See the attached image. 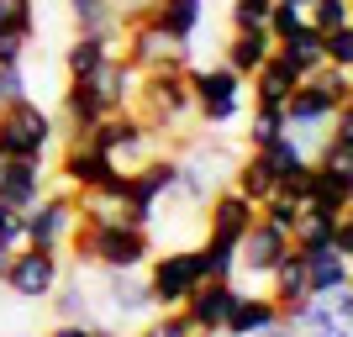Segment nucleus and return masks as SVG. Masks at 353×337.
<instances>
[{
    "label": "nucleus",
    "mask_w": 353,
    "mask_h": 337,
    "mask_svg": "<svg viewBox=\"0 0 353 337\" xmlns=\"http://www.w3.org/2000/svg\"><path fill=\"white\" fill-rule=\"evenodd\" d=\"M53 300V311H59V322H95L90 311H95V290H90L85 279H59V290L48 295Z\"/></svg>",
    "instance_id": "nucleus-26"
},
{
    "label": "nucleus",
    "mask_w": 353,
    "mask_h": 337,
    "mask_svg": "<svg viewBox=\"0 0 353 337\" xmlns=\"http://www.w3.org/2000/svg\"><path fill=\"white\" fill-rule=\"evenodd\" d=\"M85 143L101 147L117 174H137V169L159 153V143H153V132L143 127L137 111H105L95 127H85Z\"/></svg>",
    "instance_id": "nucleus-4"
},
{
    "label": "nucleus",
    "mask_w": 353,
    "mask_h": 337,
    "mask_svg": "<svg viewBox=\"0 0 353 337\" xmlns=\"http://www.w3.org/2000/svg\"><path fill=\"white\" fill-rule=\"evenodd\" d=\"M295 85H301V74H295L290 63L280 59V53H269V59L248 74L253 105H264V111H285V101H290V90H295Z\"/></svg>",
    "instance_id": "nucleus-17"
},
{
    "label": "nucleus",
    "mask_w": 353,
    "mask_h": 337,
    "mask_svg": "<svg viewBox=\"0 0 353 337\" xmlns=\"http://www.w3.org/2000/svg\"><path fill=\"white\" fill-rule=\"evenodd\" d=\"M53 143H59V121L32 95L0 111V153H11V159H48Z\"/></svg>",
    "instance_id": "nucleus-8"
},
{
    "label": "nucleus",
    "mask_w": 353,
    "mask_h": 337,
    "mask_svg": "<svg viewBox=\"0 0 353 337\" xmlns=\"http://www.w3.org/2000/svg\"><path fill=\"white\" fill-rule=\"evenodd\" d=\"M117 32H74L69 48H63V69H69V79H85L95 63L111 59V53H117Z\"/></svg>",
    "instance_id": "nucleus-20"
},
{
    "label": "nucleus",
    "mask_w": 353,
    "mask_h": 337,
    "mask_svg": "<svg viewBox=\"0 0 353 337\" xmlns=\"http://www.w3.org/2000/svg\"><path fill=\"white\" fill-rule=\"evenodd\" d=\"M285 253H290V232L269 227V221H253L248 232H243V243H237V274L269 279V269L280 264Z\"/></svg>",
    "instance_id": "nucleus-12"
},
{
    "label": "nucleus",
    "mask_w": 353,
    "mask_h": 337,
    "mask_svg": "<svg viewBox=\"0 0 353 337\" xmlns=\"http://www.w3.org/2000/svg\"><path fill=\"white\" fill-rule=\"evenodd\" d=\"M105 111L101 101H95V90L85 85V79H69L63 85V127H69V137H85V127H95Z\"/></svg>",
    "instance_id": "nucleus-25"
},
{
    "label": "nucleus",
    "mask_w": 353,
    "mask_h": 337,
    "mask_svg": "<svg viewBox=\"0 0 353 337\" xmlns=\"http://www.w3.org/2000/svg\"><path fill=\"white\" fill-rule=\"evenodd\" d=\"M232 190H243L253 205H264L269 195L280 190L274 185V169H269V159L259 153V147H248V153H237V163H232V179H227Z\"/></svg>",
    "instance_id": "nucleus-21"
},
{
    "label": "nucleus",
    "mask_w": 353,
    "mask_h": 337,
    "mask_svg": "<svg viewBox=\"0 0 353 337\" xmlns=\"http://www.w3.org/2000/svg\"><path fill=\"white\" fill-rule=\"evenodd\" d=\"M21 227H27V248H59V253H69V237L79 232V201H74V190L48 185V190L21 211Z\"/></svg>",
    "instance_id": "nucleus-6"
},
{
    "label": "nucleus",
    "mask_w": 353,
    "mask_h": 337,
    "mask_svg": "<svg viewBox=\"0 0 353 337\" xmlns=\"http://www.w3.org/2000/svg\"><path fill=\"white\" fill-rule=\"evenodd\" d=\"M322 53L332 69H348L353 74V27H338V32H327L322 37Z\"/></svg>",
    "instance_id": "nucleus-32"
},
{
    "label": "nucleus",
    "mask_w": 353,
    "mask_h": 337,
    "mask_svg": "<svg viewBox=\"0 0 353 337\" xmlns=\"http://www.w3.org/2000/svg\"><path fill=\"white\" fill-rule=\"evenodd\" d=\"M137 79H143V74H137L132 63L121 59V53H111L105 63H95V69L85 74V85L95 90V101H101V111H132Z\"/></svg>",
    "instance_id": "nucleus-15"
},
{
    "label": "nucleus",
    "mask_w": 353,
    "mask_h": 337,
    "mask_svg": "<svg viewBox=\"0 0 353 337\" xmlns=\"http://www.w3.org/2000/svg\"><path fill=\"white\" fill-rule=\"evenodd\" d=\"M306 258V290L311 295H332V290H343V285H353V258H343V253H332V248H316V253H301Z\"/></svg>",
    "instance_id": "nucleus-22"
},
{
    "label": "nucleus",
    "mask_w": 353,
    "mask_h": 337,
    "mask_svg": "<svg viewBox=\"0 0 353 337\" xmlns=\"http://www.w3.org/2000/svg\"><path fill=\"white\" fill-rule=\"evenodd\" d=\"M237 279H201L195 285V295L185 300V322L195 327V332H216L221 337V327H227V316H232V306H237Z\"/></svg>",
    "instance_id": "nucleus-11"
},
{
    "label": "nucleus",
    "mask_w": 353,
    "mask_h": 337,
    "mask_svg": "<svg viewBox=\"0 0 353 337\" xmlns=\"http://www.w3.org/2000/svg\"><path fill=\"white\" fill-rule=\"evenodd\" d=\"M48 337H117V332H111L105 322H59Z\"/></svg>",
    "instance_id": "nucleus-36"
},
{
    "label": "nucleus",
    "mask_w": 353,
    "mask_h": 337,
    "mask_svg": "<svg viewBox=\"0 0 353 337\" xmlns=\"http://www.w3.org/2000/svg\"><path fill=\"white\" fill-rule=\"evenodd\" d=\"M11 258H16V248H11V243H0V279H6V269H11Z\"/></svg>",
    "instance_id": "nucleus-37"
},
{
    "label": "nucleus",
    "mask_w": 353,
    "mask_h": 337,
    "mask_svg": "<svg viewBox=\"0 0 353 337\" xmlns=\"http://www.w3.org/2000/svg\"><path fill=\"white\" fill-rule=\"evenodd\" d=\"M253 221H259V205H253L243 190H232V185H221V190L206 201V237L243 243V232H248Z\"/></svg>",
    "instance_id": "nucleus-14"
},
{
    "label": "nucleus",
    "mask_w": 353,
    "mask_h": 337,
    "mask_svg": "<svg viewBox=\"0 0 353 337\" xmlns=\"http://www.w3.org/2000/svg\"><path fill=\"white\" fill-rule=\"evenodd\" d=\"M153 21H159L174 43H195V32L206 21V0H159V6H153Z\"/></svg>",
    "instance_id": "nucleus-23"
},
{
    "label": "nucleus",
    "mask_w": 353,
    "mask_h": 337,
    "mask_svg": "<svg viewBox=\"0 0 353 337\" xmlns=\"http://www.w3.org/2000/svg\"><path fill=\"white\" fill-rule=\"evenodd\" d=\"M280 132H285V111H264V105H253V116H248V147H269Z\"/></svg>",
    "instance_id": "nucleus-29"
},
{
    "label": "nucleus",
    "mask_w": 353,
    "mask_h": 337,
    "mask_svg": "<svg viewBox=\"0 0 353 337\" xmlns=\"http://www.w3.org/2000/svg\"><path fill=\"white\" fill-rule=\"evenodd\" d=\"M185 85H190V111L201 127H232L243 116V95H248V79L232 74L227 63H206V69H185Z\"/></svg>",
    "instance_id": "nucleus-3"
},
{
    "label": "nucleus",
    "mask_w": 353,
    "mask_h": 337,
    "mask_svg": "<svg viewBox=\"0 0 353 337\" xmlns=\"http://www.w3.org/2000/svg\"><path fill=\"white\" fill-rule=\"evenodd\" d=\"M32 48V32H16V27H0V63H21Z\"/></svg>",
    "instance_id": "nucleus-35"
},
{
    "label": "nucleus",
    "mask_w": 353,
    "mask_h": 337,
    "mask_svg": "<svg viewBox=\"0 0 353 337\" xmlns=\"http://www.w3.org/2000/svg\"><path fill=\"white\" fill-rule=\"evenodd\" d=\"M132 111L143 116V127H148L153 137H159V132H185V127L195 121L185 69L143 74V79H137V95H132Z\"/></svg>",
    "instance_id": "nucleus-2"
},
{
    "label": "nucleus",
    "mask_w": 353,
    "mask_h": 337,
    "mask_svg": "<svg viewBox=\"0 0 353 337\" xmlns=\"http://www.w3.org/2000/svg\"><path fill=\"white\" fill-rule=\"evenodd\" d=\"M143 279H148V295H153L159 311H179L195 295V285L206 279V269H201L195 248H163V253L153 248L143 264Z\"/></svg>",
    "instance_id": "nucleus-5"
},
{
    "label": "nucleus",
    "mask_w": 353,
    "mask_h": 337,
    "mask_svg": "<svg viewBox=\"0 0 353 337\" xmlns=\"http://www.w3.org/2000/svg\"><path fill=\"white\" fill-rule=\"evenodd\" d=\"M105 179H117V169H111V159H105L101 147H90L85 137H63L59 147V163H53V185H63V190H95V185H105Z\"/></svg>",
    "instance_id": "nucleus-10"
},
{
    "label": "nucleus",
    "mask_w": 353,
    "mask_h": 337,
    "mask_svg": "<svg viewBox=\"0 0 353 337\" xmlns=\"http://www.w3.org/2000/svg\"><path fill=\"white\" fill-rule=\"evenodd\" d=\"M121 43V59L132 63L137 74H163V69H190V43H174L169 32L153 21V16H143V21H127V27L117 32Z\"/></svg>",
    "instance_id": "nucleus-7"
},
{
    "label": "nucleus",
    "mask_w": 353,
    "mask_h": 337,
    "mask_svg": "<svg viewBox=\"0 0 353 337\" xmlns=\"http://www.w3.org/2000/svg\"><path fill=\"white\" fill-rule=\"evenodd\" d=\"M0 27L37 32V0H0Z\"/></svg>",
    "instance_id": "nucleus-33"
},
{
    "label": "nucleus",
    "mask_w": 353,
    "mask_h": 337,
    "mask_svg": "<svg viewBox=\"0 0 353 337\" xmlns=\"http://www.w3.org/2000/svg\"><path fill=\"white\" fill-rule=\"evenodd\" d=\"M274 53H280L285 63H290L301 79L306 74H316V69H327V53H322V32H311V27H301V32H290L285 43H274Z\"/></svg>",
    "instance_id": "nucleus-24"
},
{
    "label": "nucleus",
    "mask_w": 353,
    "mask_h": 337,
    "mask_svg": "<svg viewBox=\"0 0 353 337\" xmlns=\"http://www.w3.org/2000/svg\"><path fill=\"white\" fill-rule=\"evenodd\" d=\"M48 185H53L48 159H11V153H0V201H6V205L27 211Z\"/></svg>",
    "instance_id": "nucleus-13"
},
{
    "label": "nucleus",
    "mask_w": 353,
    "mask_h": 337,
    "mask_svg": "<svg viewBox=\"0 0 353 337\" xmlns=\"http://www.w3.org/2000/svg\"><path fill=\"white\" fill-rule=\"evenodd\" d=\"M195 253H201V269H206V279H237V243L206 237V243H195Z\"/></svg>",
    "instance_id": "nucleus-27"
},
{
    "label": "nucleus",
    "mask_w": 353,
    "mask_h": 337,
    "mask_svg": "<svg viewBox=\"0 0 353 337\" xmlns=\"http://www.w3.org/2000/svg\"><path fill=\"white\" fill-rule=\"evenodd\" d=\"M269 327H280V306L269 295H237L232 316L221 327V337H264Z\"/></svg>",
    "instance_id": "nucleus-19"
},
{
    "label": "nucleus",
    "mask_w": 353,
    "mask_h": 337,
    "mask_svg": "<svg viewBox=\"0 0 353 337\" xmlns=\"http://www.w3.org/2000/svg\"><path fill=\"white\" fill-rule=\"evenodd\" d=\"M137 337H195V327L185 322V311H153Z\"/></svg>",
    "instance_id": "nucleus-30"
},
{
    "label": "nucleus",
    "mask_w": 353,
    "mask_h": 337,
    "mask_svg": "<svg viewBox=\"0 0 353 337\" xmlns=\"http://www.w3.org/2000/svg\"><path fill=\"white\" fill-rule=\"evenodd\" d=\"M63 279V253L59 248H16L11 269H6V290L16 295V300H48V295L59 290Z\"/></svg>",
    "instance_id": "nucleus-9"
},
{
    "label": "nucleus",
    "mask_w": 353,
    "mask_h": 337,
    "mask_svg": "<svg viewBox=\"0 0 353 337\" xmlns=\"http://www.w3.org/2000/svg\"><path fill=\"white\" fill-rule=\"evenodd\" d=\"M259 221H269V227H280V232H295V221H301V211H295V201L290 195H269L264 205H259Z\"/></svg>",
    "instance_id": "nucleus-31"
},
{
    "label": "nucleus",
    "mask_w": 353,
    "mask_h": 337,
    "mask_svg": "<svg viewBox=\"0 0 353 337\" xmlns=\"http://www.w3.org/2000/svg\"><path fill=\"white\" fill-rule=\"evenodd\" d=\"M306 21H311V32H338V27H353V0H316L306 11Z\"/></svg>",
    "instance_id": "nucleus-28"
},
{
    "label": "nucleus",
    "mask_w": 353,
    "mask_h": 337,
    "mask_svg": "<svg viewBox=\"0 0 353 337\" xmlns=\"http://www.w3.org/2000/svg\"><path fill=\"white\" fill-rule=\"evenodd\" d=\"M195 337H216V332H195Z\"/></svg>",
    "instance_id": "nucleus-39"
},
{
    "label": "nucleus",
    "mask_w": 353,
    "mask_h": 337,
    "mask_svg": "<svg viewBox=\"0 0 353 337\" xmlns=\"http://www.w3.org/2000/svg\"><path fill=\"white\" fill-rule=\"evenodd\" d=\"M32 85H27V74H21V63H0V111L16 101H27Z\"/></svg>",
    "instance_id": "nucleus-34"
},
{
    "label": "nucleus",
    "mask_w": 353,
    "mask_h": 337,
    "mask_svg": "<svg viewBox=\"0 0 353 337\" xmlns=\"http://www.w3.org/2000/svg\"><path fill=\"white\" fill-rule=\"evenodd\" d=\"M285 6H295V11H311V6H316V0H285Z\"/></svg>",
    "instance_id": "nucleus-38"
},
{
    "label": "nucleus",
    "mask_w": 353,
    "mask_h": 337,
    "mask_svg": "<svg viewBox=\"0 0 353 337\" xmlns=\"http://www.w3.org/2000/svg\"><path fill=\"white\" fill-rule=\"evenodd\" d=\"M69 253L79 264L101 269V274H121V269H143L148 253H153V232L137 227V221H121V227H79L69 237Z\"/></svg>",
    "instance_id": "nucleus-1"
},
{
    "label": "nucleus",
    "mask_w": 353,
    "mask_h": 337,
    "mask_svg": "<svg viewBox=\"0 0 353 337\" xmlns=\"http://www.w3.org/2000/svg\"><path fill=\"white\" fill-rule=\"evenodd\" d=\"M101 295H105V311L121 316V322H137V316H153V295H148V279L143 269H121V274H101Z\"/></svg>",
    "instance_id": "nucleus-16"
},
{
    "label": "nucleus",
    "mask_w": 353,
    "mask_h": 337,
    "mask_svg": "<svg viewBox=\"0 0 353 337\" xmlns=\"http://www.w3.org/2000/svg\"><path fill=\"white\" fill-rule=\"evenodd\" d=\"M274 53V37H269V27H232V37H227V48H221V63L232 74H243L248 79L259 63Z\"/></svg>",
    "instance_id": "nucleus-18"
}]
</instances>
